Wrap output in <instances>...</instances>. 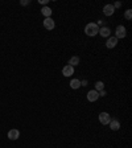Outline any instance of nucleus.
Wrapping results in <instances>:
<instances>
[{
  "instance_id": "nucleus-8",
  "label": "nucleus",
  "mask_w": 132,
  "mask_h": 148,
  "mask_svg": "<svg viewBox=\"0 0 132 148\" xmlns=\"http://www.w3.org/2000/svg\"><path fill=\"white\" fill-rule=\"evenodd\" d=\"M115 12V8L112 4H106L103 7V13L106 15V16H112Z\"/></svg>"
},
{
  "instance_id": "nucleus-10",
  "label": "nucleus",
  "mask_w": 132,
  "mask_h": 148,
  "mask_svg": "<svg viewBox=\"0 0 132 148\" xmlns=\"http://www.w3.org/2000/svg\"><path fill=\"white\" fill-rule=\"evenodd\" d=\"M99 35L102 36V37H110V35H111V29L108 27H102L99 28V32H98Z\"/></svg>"
},
{
  "instance_id": "nucleus-11",
  "label": "nucleus",
  "mask_w": 132,
  "mask_h": 148,
  "mask_svg": "<svg viewBox=\"0 0 132 148\" xmlns=\"http://www.w3.org/2000/svg\"><path fill=\"white\" fill-rule=\"evenodd\" d=\"M108 126H110V128H111L112 131H118L119 128H120V122H119L118 119H111L110 123H108Z\"/></svg>"
},
{
  "instance_id": "nucleus-14",
  "label": "nucleus",
  "mask_w": 132,
  "mask_h": 148,
  "mask_svg": "<svg viewBox=\"0 0 132 148\" xmlns=\"http://www.w3.org/2000/svg\"><path fill=\"white\" fill-rule=\"evenodd\" d=\"M79 57H78V56H73V57H71V58L69 60V65H71L74 68V66H77V65H79Z\"/></svg>"
},
{
  "instance_id": "nucleus-4",
  "label": "nucleus",
  "mask_w": 132,
  "mask_h": 148,
  "mask_svg": "<svg viewBox=\"0 0 132 148\" xmlns=\"http://www.w3.org/2000/svg\"><path fill=\"white\" fill-rule=\"evenodd\" d=\"M54 27H56V23H54V20H53L52 17H46L45 20H44V28H45V29L52 31V29H54Z\"/></svg>"
},
{
  "instance_id": "nucleus-17",
  "label": "nucleus",
  "mask_w": 132,
  "mask_h": 148,
  "mask_svg": "<svg viewBox=\"0 0 132 148\" xmlns=\"http://www.w3.org/2000/svg\"><path fill=\"white\" fill-rule=\"evenodd\" d=\"M20 4L21 5H28V4H31V0H21Z\"/></svg>"
},
{
  "instance_id": "nucleus-3",
  "label": "nucleus",
  "mask_w": 132,
  "mask_h": 148,
  "mask_svg": "<svg viewBox=\"0 0 132 148\" xmlns=\"http://www.w3.org/2000/svg\"><path fill=\"white\" fill-rule=\"evenodd\" d=\"M98 118H99V122H101L103 126H107V124L110 123V121H111V117H110L108 113H101Z\"/></svg>"
},
{
  "instance_id": "nucleus-16",
  "label": "nucleus",
  "mask_w": 132,
  "mask_h": 148,
  "mask_svg": "<svg viewBox=\"0 0 132 148\" xmlns=\"http://www.w3.org/2000/svg\"><path fill=\"white\" fill-rule=\"evenodd\" d=\"M124 17H125V20H131V19H132V9H127V11H125Z\"/></svg>"
},
{
  "instance_id": "nucleus-9",
  "label": "nucleus",
  "mask_w": 132,
  "mask_h": 148,
  "mask_svg": "<svg viewBox=\"0 0 132 148\" xmlns=\"http://www.w3.org/2000/svg\"><path fill=\"white\" fill-rule=\"evenodd\" d=\"M116 45H118V38L116 37H108L107 42H106V46H107L108 49H114Z\"/></svg>"
},
{
  "instance_id": "nucleus-6",
  "label": "nucleus",
  "mask_w": 132,
  "mask_h": 148,
  "mask_svg": "<svg viewBox=\"0 0 132 148\" xmlns=\"http://www.w3.org/2000/svg\"><path fill=\"white\" fill-rule=\"evenodd\" d=\"M20 138V131L16 130V128H12V130L8 131V139L11 140H17Z\"/></svg>"
},
{
  "instance_id": "nucleus-7",
  "label": "nucleus",
  "mask_w": 132,
  "mask_h": 148,
  "mask_svg": "<svg viewBox=\"0 0 132 148\" xmlns=\"http://www.w3.org/2000/svg\"><path fill=\"white\" fill-rule=\"evenodd\" d=\"M62 74L65 77H71L74 74V68L71 65H65L62 68Z\"/></svg>"
},
{
  "instance_id": "nucleus-18",
  "label": "nucleus",
  "mask_w": 132,
  "mask_h": 148,
  "mask_svg": "<svg viewBox=\"0 0 132 148\" xmlns=\"http://www.w3.org/2000/svg\"><path fill=\"white\" fill-rule=\"evenodd\" d=\"M112 5H114V8L116 9V8H120V7H122V3H120V1H116V3L112 4Z\"/></svg>"
},
{
  "instance_id": "nucleus-13",
  "label": "nucleus",
  "mask_w": 132,
  "mask_h": 148,
  "mask_svg": "<svg viewBox=\"0 0 132 148\" xmlns=\"http://www.w3.org/2000/svg\"><path fill=\"white\" fill-rule=\"evenodd\" d=\"M69 85H70V87H71L73 90H77V89H79L81 87V81L79 79H77V78H73L71 81H70Z\"/></svg>"
},
{
  "instance_id": "nucleus-15",
  "label": "nucleus",
  "mask_w": 132,
  "mask_h": 148,
  "mask_svg": "<svg viewBox=\"0 0 132 148\" xmlns=\"http://www.w3.org/2000/svg\"><path fill=\"white\" fill-rule=\"evenodd\" d=\"M94 90H97L98 93L102 91V90H104V83L102 82V81H97V82H95V89Z\"/></svg>"
},
{
  "instance_id": "nucleus-20",
  "label": "nucleus",
  "mask_w": 132,
  "mask_h": 148,
  "mask_svg": "<svg viewBox=\"0 0 132 148\" xmlns=\"http://www.w3.org/2000/svg\"><path fill=\"white\" fill-rule=\"evenodd\" d=\"M106 94H107V93H106V90H102V91H99V96H104Z\"/></svg>"
},
{
  "instance_id": "nucleus-2",
  "label": "nucleus",
  "mask_w": 132,
  "mask_h": 148,
  "mask_svg": "<svg viewBox=\"0 0 132 148\" xmlns=\"http://www.w3.org/2000/svg\"><path fill=\"white\" fill-rule=\"evenodd\" d=\"M127 36V29H125L124 25H118L116 29H115V37L118 38H124Z\"/></svg>"
},
{
  "instance_id": "nucleus-12",
  "label": "nucleus",
  "mask_w": 132,
  "mask_h": 148,
  "mask_svg": "<svg viewBox=\"0 0 132 148\" xmlns=\"http://www.w3.org/2000/svg\"><path fill=\"white\" fill-rule=\"evenodd\" d=\"M52 8L50 7H48V5H45V7H42V9H41V13L45 16V19L46 17H52Z\"/></svg>"
},
{
  "instance_id": "nucleus-1",
  "label": "nucleus",
  "mask_w": 132,
  "mask_h": 148,
  "mask_svg": "<svg viewBox=\"0 0 132 148\" xmlns=\"http://www.w3.org/2000/svg\"><path fill=\"white\" fill-rule=\"evenodd\" d=\"M98 32H99V27L97 25V23H89V24L85 27V33H86L89 37L97 36Z\"/></svg>"
},
{
  "instance_id": "nucleus-19",
  "label": "nucleus",
  "mask_w": 132,
  "mask_h": 148,
  "mask_svg": "<svg viewBox=\"0 0 132 148\" xmlns=\"http://www.w3.org/2000/svg\"><path fill=\"white\" fill-rule=\"evenodd\" d=\"M38 3H40V4H42V5H44V7H45L46 4L49 3V0H38Z\"/></svg>"
},
{
  "instance_id": "nucleus-5",
  "label": "nucleus",
  "mask_w": 132,
  "mask_h": 148,
  "mask_svg": "<svg viewBox=\"0 0 132 148\" xmlns=\"http://www.w3.org/2000/svg\"><path fill=\"white\" fill-rule=\"evenodd\" d=\"M98 98H99V93H98L97 90H90L87 93V100L89 102H97Z\"/></svg>"
}]
</instances>
